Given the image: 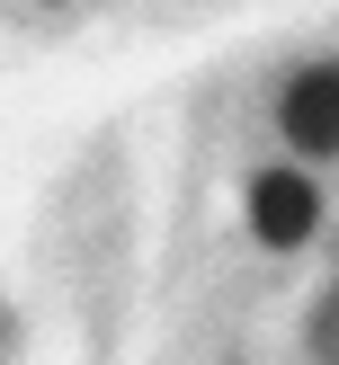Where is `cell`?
<instances>
[{
    "instance_id": "cell-2",
    "label": "cell",
    "mask_w": 339,
    "mask_h": 365,
    "mask_svg": "<svg viewBox=\"0 0 339 365\" xmlns=\"http://www.w3.org/2000/svg\"><path fill=\"white\" fill-rule=\"evenodd\" d=\"M277 134H285V152H313V160L339 152V63H303L295 81H285Z\"/></svg>"
},
{
    "instance_id": "cell-1",
    "label": "cell",
    "mask_w": 339,
    "mask_h": 365,
    "mask_svg": "<svg viewBox=\"0 0 339 365\" xmlns=\"http://www.w3.org/2000/svg\"><path fill=\"white\" fill-rule=\"evenodd\" d=\"M250 232H259L268 250H303L321 232V187L313 170H259L250 178Z\"/></svg>"
}]
</instances>
